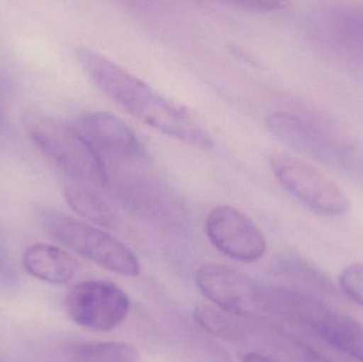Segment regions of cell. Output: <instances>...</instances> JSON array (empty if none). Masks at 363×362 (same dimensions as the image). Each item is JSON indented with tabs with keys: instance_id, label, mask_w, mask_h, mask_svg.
I'll return each instance as SVG.
<instances>
[{
	"instance_id": "11",
	"label": "cell",
	"mask_w": 363,
	"mask_h": 362,
	"mask_svg": "<svg viewBox=\"0 0 363 362\" xmlns=\"http://www.w3.org/2000/svg\"><path fill=\"white\" fill-rule=\"evenodd\" d=\"M309 329L337 350L363 362V324L359 321L323 306Z\"/></svg>"
},
{
	"instance_id": "1",
	"label": "cell",
	"mask_w": 363,
	"mask_h": 362,
	"mask_svg": "<svg viewBox=\"0 0 363 362\" xmlns=\"http://www.w3.org/2000/svg\"><path fill=\"white\" fill-rule=\"evenodd\" d=\"M77 59L94 84L113 102L149 127L201 150L213 148L211 134L187 110L106 55L79 49Z\"/></svg>"
},
{
	"instance_id": "5",
	"label": "cell",
	"mask_w": 363,
	"mask_h": 362,
	"mask_svg": "<svg viewBox=\"0 0 363 362\" xmlns=\"http://www.w3.org/2000/svg\"><path fill=\"white\" fill-rule=\"evenodd\" d=\"M270 167L279 184L313 212L330 217L349 212L350 201L342 189L309 164L288 155H275Z\"/></svg>"
},
{
	"instance_id": "4",
	"label": "cell",
	"mask_w": 363,
	"mask_h": 362,
	"mask_svg": "<svg viewBox=\"0 0 363 362\" xmlns=\"http://www.w3.org/2000/svg\"><path fill=\"white\" fill-rule=\"evenodd\" d=\"M266 127L279 142L305 157L342 169L353 164L354 150L350 142L298 115L271 113L267 116Z\"/></svg>"
},
{
	"instance_id": "9",
	"label": "cell",
	"mask_w": 363,
	"mask_h": 362,
	"mask_svg": "<svg viewBox=\"0 0 363 362\" xmlns=\"http://www.w3.org/2000/svg\"><path fill=\"white\" fill-rule=\"evenodd\" d=\"M313 28L324 46L363 64V9L324 6L313 15Z\"/></svg>"
},
{
	"instance_id": "16",
	"label": "cell",
	"mask_w": 363,
	"mask_h": 362,
	"mask_svg": "<svg viewBox=\"0 0 363 362\" xmlns=\"http://www.w3.org/2000/svg\"><path fill=\"white\" fill-rule=\"evenodd\" d=\"M339 282L343 293L363 307V263L347 266L341 272Z\"/></svg>"
},
{
	"instance_id": "17",
	"label": "cell",
	"mask_w": 363,
	"mask_h": 362,
	"mask_svg": "<svg viewBox=\"0 0 363 362\" xmlns=\"http://www.w3.org/2000/svg\"><path fill=\"white\" fill-rule=\"evenodd\" d=\"M234 4L250 12L272 13L284 10L288 6V2L283 0H245L235 2Z\"/></svg>"
},
{
	"instance_id": "14",
	"label": "cell",
	"mask_w": 363,
	"mask_h": 362,
	"mask_svg": "<svg viewBox=\"0 0 363 362\" xmlns=\"http://www.w3.org/2000/svg\"><path fill=\"white\" fill-rule=\"evenodd\" d=\"M69 362H138L140 355L133 346L123 342H86L67 349Z\"/></svg>"
},
{
	"instance_id": "2",
	"label": "cell",
	"mask_w": 363,
	"mask_h": 362,
	"mask_svg": "<svg viewBox=\"0 0 363 362\" xmlns=\"http://www.w3.org/2000/svg\"><path fill=\"white\" fill-rule=\"evenodd\" d=\"M28 133L67 182L104 188L108 183L104 159L76 128L44 115L28 117Z\"/></svg>"
},
{
	"instance_id": "12",
	"label": "cell",
	"mask_w": 363,
	"mask_h": 362,
	"mask_svg": "<svg viewBox=\"0 0 363 362\" xmlns=\"http://www.w3.org/2000/svg\"><path fill=\"white\" fill-rule=\"evenodd\" d=\"M23 267L34 278L53 285H64L74 278L78 261L63 249L51 244L28 247L23 255Z\"/></svg>"
},
{
	"instance_id": "8",
	"label": "cell",
	"mask_w": 363,
	"mask_h": 362,
	"mask_svg": "<svg viewBox=\"0 0 363 362\" xmlns=\"http://www.w3.org/2000/svg\"><path fill=\"white\" fill-rule=\"evenodd\" d=\"M205 230L211 244L230 259L252 263L266 253L264 234L251 218L233 206L213 208L207 216Z\"/></svg>"
},
{
	"instance_id": "10",
	"label": "cell",
	"mask_w": 363,
	"mask_h": 362,
	"mask_svg": "<svg viewBox=\"0 0 363 362\" xmlns=\"http://www.w3.org/2000/svg\"><path fill=\"white\" fill-rule=\"evenodd\" d=\"M79 131L89 140L102 159L135 161L144 155V147L135 132L116 115L93 112L79 119Z\"/></svg>"
},
{
	"instance_id": "15",
	"label": "cell",
	"mask_w": 363,
	"mask_h": 362,
	"mask_svg": "<svg viewBox=\"0 0 363 362\" xmlns=\"http://www.w3.org/2000/svg\"><path fill=\"white\" fill-rule=\"evenodd\" d=\"M194 317L202 329L211 335L230 342L240 341V333L236 325L220 310H215L211 306L201 305L196 307Z\"/></svg>"
},
{
	"instance_id": "3",
	"label": "cell",
	"mask_w": 363,
	"mask_h": 362,
	"mask_svg": "<svg viewBox=\"0 0 363 362\" xmlns=\"http://www.w3.org/2000/svg\"><path fill=\"white\" fill-rule=\"evenodd\" d=\"M40 219L49 235L91 263L129 278L140 274L133 251L104 230L52 210L43 212Z\"/></svg>"
},
{
	"instance_id": "13",
	"label": "cell",
	"mask_w": 363,
	"mask_h": 362,
	"mask_svg": "<svg viewBox=\"0 0 363 362\" xmlns=\"http://www.w3.org/2000/svg\"><path fill=\"white\" fill-rule=\"evenodd\" d=\"M64 197L68 205L83 218L95 225L113 227L116 223V217L100 193L99 188L89 185L66 182Z\"/></svg>"
},
{
	"instance_id": "7",
	"label": "cell",
	"mask_w": 363,
	"mask_h": 362,
	"mask_svg": "<svg viewBox=\"0 0 363 362\" xmlns=\"http://www.w3.org/2000/svg\"><path fill=\"white\" fill-rule=\"evenodd\" d=\"M196 282L207 299L236 316L250 318L267 307L266 291L249 276L228 266H201L196 271Z\"/></svg>"
},
{
	"instance_id": "18",
	"label": "cell",
	"mask_w": 363,
	"mask_h": 362,
	"mask_svg": "<svg viewBox=\"0 0 363 362\" xmlns=\"http://www.w3.org/2000/svg\"><path fill=\"white\" fill-rule=\"evenodd\" d=\"M242 362H277L273 361L270 357L264 355L258 354V353H247L243 356Z\"/></svg>"
},
{
	"instance_id": "6",
	"label": "cell",
	"mask_w": 363,
	"mask_h": 362,
	"mask_svg": "<svg viewBox=\"0 0 363 362\" xmlns=\"http://www.w3.org/2000/svg\"><path fill=\"white\" fill-rule=\"evenodd\" d=\"M65 310L76 324L95 332L116 329L127 318L130 300L127 293L108 281H86L66 295Z\"/></svg>"
}]
</instances>
